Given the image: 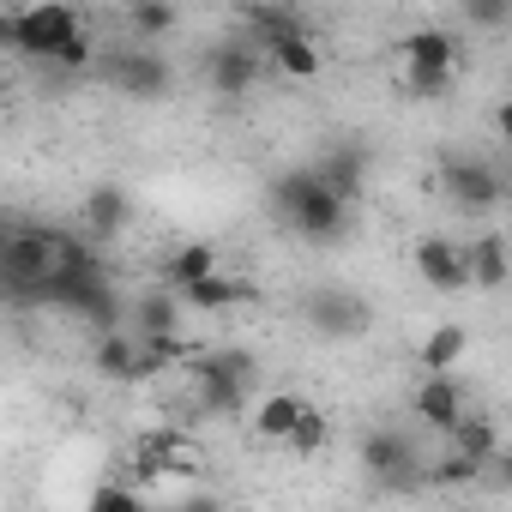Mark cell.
Returning a JSON list of instances; mask_svg holds the SVG:
<instances>
[{
  "mask_svg": "<svg viewBox=\"0 0 512 512\" xmlns=\"http://www.w3.org/2000/svg\"><path fill=\"white\" fill-rule=\"evenodd\" d=\"M266 205H272V217H278L290 235H302L308 247H338V241L350 235V199H344L338 187H326L320 169H278V175L266 181Z\"/></svg>",
  "mask_w": 512,
  "mask_h": 512,
  "instance_id": "obj_1",
  "label": "cell"
},
{
  "mask_svg": "<svg viewBox=\"0 0 512 512\" xmlns=\"http://www.w3.org/2000/svg\"><path fill=\"white\" fill-rule=\"evenodd\" d=\"M187 374H193V398H199V410L229 416V410L247 404L253 380H260V362H253L247 350H199V356L187 362Z\"/></svg>",
  "mask_w": 512,
  "mask_h": 512,
  "instance_id": "obj_2",
  "label": "cell"
},
{
  "mask_svg": "<svg viewBox=\"0 0 512 512\" xmlns=\"http://www.w3.org/2000/svg\"><path fill=\"white\" fill-rule=\"evenodd\" d=\"M0 31H7V43H13L19 55H31V61H55V55L85 31V19L67 7V0H37V7L13 13Z\"/></svg>",
  "mask_w": 512,
  "mask_h": 512,
  "instance_id": "obj_3",
  "label": "cell"
},
{
  "mask_svg": "<svg viewBox=\"0 0 512 512\" xmlns=\"http://www.w3.org/2000/svg\"><path fill=\"white\" fill-rule=\"evenodd\" d=\"M398 67H404V91L410 97H446L452 91V73H458L452 31H410L398 43Z\"/></svg>",
  "mask_w": 512,
  "mask_h": 512,
  "instance_id": "obj_4",
  "label": "cell"
},
{
  "mask_svg": "<svg viewBox=\"0 0 512 512\" xmlns=\"http://www.w3.org/2000/svg\"><path fill=\"white\" fill-rule=\"evenodd\" d=\"M0 272H7L13 302H43V284L55 278V229H13Z\"/></svg>",
  "mask_w": 512,
  "mask_h": 512,
  "instance_id": "obj_5",
  "label": "cell"
},
{
  "mask_svg": "<svg viewBox=\"0 0 512 512\" xmlns=\"http://www.w3.org/2000/svg\"><path fill=\"white\" fill-rule=\"evenodd\" d=\"M440 193H446L458 211L482 217V211H494V205L506 199V175H500L494 163H482V157H446V163H440Z\"/></svg>",
  "mask_w": 512,
  "mask_h": 512,
  "instance_id": "obj_6",
  "label": "cell"
},
{
  "mask_svg": "<svg viewBox=\"0 0 512 512\" xmlns=\"http://www.w3.org/2000/svg\"><path fill=\"white\" fill-rule=\"evenodd\" d=\"M253 25H266L260 37H266L278 73H290V79H302V85L320 79V49H314V37H308L290 13H253Z\"/></svg>",
  "mask_w": 512,
  "mask_h": 512,
  "instance_id": "obj_7",
  "label": "cell"
},
{
  "mask_svg": "<svg viewBox=\"0 0 512 512\" xmlns=\"http://www.w3.org/2000/svg\"><path fill=\"white\" fill-rule=\"evenodd\" d=\"M302 314H308V326H314L320 338H362V332H368V320H374V314H368V302H362L356 290H338V284L314 290Z\"/></svg>",
  "mask_w": 512,
  "mask_h": 512,
  "instance_id": "obj_8",
  "label": "cell"
},
{
  "mask_svg": "<svg viewBox=\"0 0 512 512\" xmlns=\"http://www.w3.org/2000/svg\"><path fill=\"white\" fill-rule=\"evenodd\" d=\"M362 464H368V476L374 482H392V488H410V482H422V458H416V446L398 434V428H368L362 434Z\"/></svg>",
  "mask_w": 512,
  "mask_h": 512,
  "instance_id": "obj_9",
  "label": "cell"
},
{
  "mask_svg": "<svg viewBox=\"0 0 512 512\" xmlns=\"http://www.w3.org/2000/svg\"><path fill=\"white\" fill-rule=\"evenodd\" d=\"M103 79H109L121 97H145V103H157V97L169 91V61L151 55V49H127V55H109V61H103Z\"/></svg>",
  "mask_w": 512,
  "mask_h": 512,
  "instance_id": "obj_10",
  "label": "cell"
},
{
  "mask_svg": "<svg viewBox=\"0 0 512 512\" xmlns=\"http://www.w3.org/2000/svg\"><path fill=\"white\" fill-rule=\"evenodd\" d=\"M416 278L428 290H440V296L470 290V253L458 241H446V235H422L416 241Z\"/></svg>",
  "mask_w": 512,
  "mask_h": 512,
  "instance_id": "obj_11",
  "label": "cell"
},
{
  "mask_svg": "<svg viewBox=\"0 0 512 512\" xmlns=\"http://www.w3.org/2000/svg\"><path fill=\"white\" fill-rule=\"evenodd\" d=\"M205 85H211L217 97H247L253 85H260V55H253L241 37H235V43H223V49L205 61Z\"/></svg>",
  "mask_w": 512,
  "mask_h": 512,
  "instance_id": "obj_12",
  "label": "cell"
},
{
  "mask_svg": "<svg viewBox=\"0 0 512 512\" xmlns=\"http://www.w3.org/2000/svg\"><path fill=\"white\" fill-rule=\"evenodd\" d=\"M91 362H97L103 380H145V338H127L121 326H109V332L97 338Z\"/></svg>",
  "mask_w": 512,
  "mask_h": 512,
  "instance_id": "obj_13",
  "label": "cell"
},
{
  "mask_svg": "<svg viewBox=\"0 0 512 512\" xmlns=\"http://www.w3.org/2000/svg\"><path fill=\"white\" fill-rule=\"evenodd\" d=\"M416 416H422L434 434H452L458 416H464V392H458V380H452V374H428V380L416 386Z\"/></svg>",
  "mask_w": 512,
  "mask_h": 512,
  "instance_id": "obj_14",
  "label": "cell"
},
{
  "mask_svg": "<svg viewBox=\"0 0 512 512\" xmlns=\"http://www.w3.org/2000/svg\"><path fill=\"white\" fill-rule=\"evenodd\" d=\"M127 223H133V199H127L115 181H103V187L85 193V229H91L97 241H115Z\"/></svg>",
  "mask_w": 512,
  "mask_h": 512,
  "instance_id": "obj_15",
  "label": "cell"
},
{
  "mask_svg": "<svg viewBox=\"0 0 512 512\" xmlns=\"http://www.w3.org/2000/svg\"><path fill=\"white\" fill-rule=\"evenodd\" d=\"M464 253H470V290L512 284V247H506V235H476Z\"/></svg>",
  "mask_w": 512,
  "mask_h": 512,
  "instance_id": "obj_16",
  "label": "cell"
},
{
  "mask_svg": "<svg viewBox=\"0 0 512 512\" xmlns=\"http://www.w3.org/2000/svg\"><path fill=\"white\" fill-rule=\"evenodd\" d=\"M314 169H320V175H326V187H338L350 205H356V199H362V187H368V151H362V145H332Z\"/></svg>",
  "mask_w": 512,
  "mask_h": 512,
  "instance_id": "obj_17",
  "label": "cell"
},
{
  "mask_svg": "<svg viewBox=\"0 0 512 512\" xmlns=\"http://www.w3.org/2000/svg\"><path fill=\"white\" fill-rule=\"evenodd\" d=\"M217 272V247L211 241H187V247H175L169 260H163V284L169 290H193L199 278H211Z\"/></svg>",
  "mask_w": 512,
  "mask_h": 512,
  "instance_id": "obj_18",
  "label": "cell"
},
{
  "mask_svg": "<svg viewBox=\"0 0 512 512\" xmlns=\"http://www.w3.org/2000/svg\"><path fill=\"white\" fill-rule=\"evenodd\" d=\"M133 458H139L145 476H163V470H199V464H193V446H187L181 434H145Z\"/></svg>",
  "mask_w": 512,
  "mask_h": 512,
  "instance_id": "obj_19",
  "label": "cell"
},
{
  "mask_svg": "<svg viewBox=\"0 0 512 512\" xmlns=\"http://www.w3.org/2000/svg\"><path fill=\"white\" fill-rule=\"evenodd\" d=\"M302 410H308V398H296V392H272L260 410H253V428H260V440H290L296 434V422H302Z\"/></svg>",
  "mask_w": 512,
  "mask_h": 512,
  "instance_id": "obj_20",
  "label": "cell"
},
{
  "mask_svg": "<svg viewBox=\"0 0 512 512\" xmlns=\"http://www.w3.org/2000/svg\"><path fill=\"white\" fill-rule=\"evenodd\" d=\"M253 290L247 284H235V278H223V272H211V278H199L193 290H181V302L187 308H199V314H223V308H241Z\"/></svg>",
  "mask_w": 512,
  "mask_h": 512,
  "instance_id": "obj_21",
  "label": "cell"
},
{
  "mask_svg": "<svg viewBox=\"0 0 512 512\" xmlns=\"http://www.w3.org/2000/svg\"><path fill=\"white\" fill-rule=\"evenodd\" d=\"M446 440H452L464 458H476V464H494V458H500V434H494V422H488V416H476V410H464V416H458V428H452Z\"/></svg>",
  "mask_w": 512,
  "mask_h": 512,
  "instance_id": "obj_22",
  "label": "cell"
},
{
  "mask_svg": "<svg viewBox=\"0 0 512 512\" xmlns=\"http://www.w3.org/2000/svg\"><path fill=\"white\" fill-rule=\"evenodd\" d=\"M464 350H470V332H464V326H434V332L422 338V368H428V374H452V368L464 362Z\"/></svg>",
  "mask_w": 512,
  "mask_h": 512,
  "instance_id": "obj_23",
  "label": "cell"
},
{
  "mask_svg": "<svg viewBox=\"0 0 512 512\" xmlns=\"http://www.w3.org/2000/svg\"><path fill=\"white\" fill-rule=\"evenodd\" d=\"M181 290H169L163 284V296H151V302H139V338H169L175 326H181Z\"/></svg>",
  "mask_w": 512,
  "mask_h": 512,
  "instance_id": "obj_24",
  "label": "cell"
},
{
  "mask_svg": "<svg viewBox=\"0 0 512 512\" xmlns=\"http://www.w3.org/2000/svg\"><path fill=\"white\" fill-rule=\"evenodd\" d=\"M127 25H133L139 37H169V31H175V7H169V0H133V7H127Z\"/></svg>",
  "mask_w": 512,
  "mask_h": 512,
  "instance_id": "obj_25",
  "label": "cell"
},
{
  "mask_svg": "<svg viewBox=\"0 0 512 512\" xmlns=\"http://www.w3.org/2000/svg\"><path fill=\"white\" fill-rule=\"evenodd\" d=\"M326 434H332V428H326V410H314V404H308V410H302V422H296V434H290L284 446H290L296 458H314V452L326 446Z\"/></svg>",
  "mask_w": 512,
  "mask_h": 512,
  "instance_id": "obj_26",
  "label": "cell"
},
{
  "mask_svg": "<svg viewBox=\"0 0 512 512\" xmlns=\"http://www.w3.org/2000/svg\"><path fill=\"white\" fill-rule=\"evenodd\" d=\"M470 476H482V464H476V458H464L458 446H446V458L428 470V482H434V488H464Z\"/></svg>",
  "mask_w": 512,
  "mask_h": 512,
  "instance_id": "obj_27",
  "label": "cell"
},
{
  "mask_svg": "<svg viewBox=\"0 0 512 512\" xmlns=\"http://www.w3.org/2000/svg\"><path fill=\"white\" fill-rule=\"evenodd\" d=\"M458 13L482 31H500V25H512V0H458Z\"/></svg>",
  "mask_w": 512,
  "mask_h": 512,
  "instance_id": "obj_28",
  "label": "cell"
},
{
  "mask_svg": "<svg viewBox=\"0 0 512 512\" xmlns=\"http://www.w3.org/2000/svg\"><path fill=\"white\" fill-rule=\"evenodd\" d=\"M49 67H67V73H85V67H91V31H79V37H73V43H67V49H61V55L49 61Z\"/></svg>",
  "mask_w": 512,
  "mask_h": 512,
  "instance_id": "obj_29",
  "label": "cell"
},
{
  "mask_svg": "<svg viewBox=\"0 0 512 512\" xmlns=\"http://www.w3.org/2000/svg\"><path fill=\"white\" fill-rule=\"evenodd\" d=\"M133 500H139V488H115V482L91 488V506H133Z\"/></svg>",
  "mask_w": 512,
  "mask_h": 512,
  "instance_id": "obj_30",
  "label": "cell"
},
{
  "mask_svg": "<svg viewBox=\"0 0 512 512\" xmlns=\"http://www.w3.org/2000/svg\"><path fill=\"white\" fill-rule=\"evenodd\" d=\"M494 127H500V139H506V145H512V97H506V103H500V109H494Z\"/></svg>",
  "mask_w": 512,
  "mask_h": 512,
  "instance_id": "obj_31",
  "label": "cell"
},
{
  "mask_svg": "<svg viewBox=\"0 0 512 512\" xmlns=\"http://www.w3.org/2000/svg\"><path fill=\"white\" fill-rule=\"evenodd\" d=\"M494 470H500V482L512 488V452H500V458H494Z\"/></svg>",
  "mask_w": 512,
  "mask_h": 512,
  "instance_id": "obj_32",
  "label": "cell"
}]
</instances>
